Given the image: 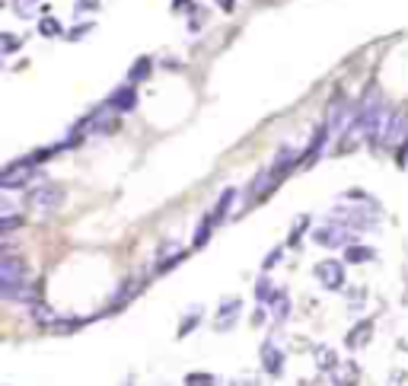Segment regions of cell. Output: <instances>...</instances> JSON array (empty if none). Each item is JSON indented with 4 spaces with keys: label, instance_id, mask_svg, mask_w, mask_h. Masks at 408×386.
<instances>
[{
    "label": "cell",
    "instance_id": "obj_23",
    "mask_svg": "<svg viewBox=\"0 0 408 386\" xmlns=\"http://www.w3.org/2000/svg\"><path fill=\"white\" fill-rule=\"evenodd\" d=\"M32 7H38V0H16V13L19 16H26Z\"/></svg>",
    "mask_w": 408,
    "mask_h": 386
},
{
    "label": "cell",
    "instance_id": "obj_13",
    "mask_svg": "<svg viewBox=\"0 0 408 386\" xmlns=\"http://www.w3.org/2000/svg\"><path fill=\"white\" fill-rule=\"evenodd\" d=\"M316 364H319V371L332 373L335 367H338V357H335L332 348H316Z\"/></svg>",
    "mask_w": 408,
    "mask_h": 386
},
{
    "label": "cell",
    "instance_id": "obj_16",
    "mask_svg": "<svg viewBox=\"0 0 408 386\" xmlns=\"http://www.w3.org/2000/svg\"><path fill=\"white\" fill-rule=\"evenodd\" d=\"M185 386H217V377L204 373V371H191V373H185Z\"/></svg>",
    "mask_w": 408,
    "mask_h": 386
},
{
    "label": "cell",
    "instance_id": "obj_25",
    "mask_svg": "<svg viewBox=\"0 0 408 386\" xmlns=\"http://www.w3.org/2000/svg\"><path fill=\"white\" fill-rule=\"evenodd\" d=\"M86 32H90V26H80V29H74V32H70V38H74V42H77V38H84Z\"/></svg>",
    "mask_w": 408,
    "mask_h": 386
},
{
    "label": "cell",
    "instance_id": "obj_15",
    "mask_svg": "<svg viewBox=\"0 0 408 386\" xmlns=\"http://www.w3.org/2000/svg\"><path fill=\"white\" fill-rule=\"evenodd\" d=\"M233 198H236V192H233V189H227V192H223V195H220L217 208H214V214H211V217H214V224H220V220L227 217V208L233 205Z\"/></svg>",
    "mask_w": 408,
    "mask_h": 386
},
{
    "label": "cell",
    "instance_id": "obj_7",
    "mask_svg": "<svg viewBox=\"0 0 408 386\" xmlns=\"http://www.w3.org/2000/svg\"><path fill=\"white\" fill-rule=\"evenodd\" d=\"M335 220L338 224H345V227H351V230H363V227H373L377 224V214L373 211H367L363 214V208H335Z\"/></svg>",
    "mask_w": 408,
    "mask_h": 386
},
{
    "label": "cell",
    "instance_id": "obj_24",
    "mask_svg": "<svg viewBox=\"0 0 408 386\" xmlns=\"http://www.w3.org/2000/svg\"><path fill=\"white\" fill-rule=\"evenodd\" d=\"M268 288H272V284H268V281H265V278L258 281V297H274V294H272V291H268Z\"/></svg>",
    "mask_w": 408,
    "mask_h": 386
},
{
    "label": "cell",
    "instance_id": "obj_4",
    "mask_svg": "<svg viewBox=\"0 0 408 386\" xmlns=\"http://www.w3.org/2000/svg\"><path fill=\"white\" fill-rule=\"evenodd\" d=\"M32 163L29 157L26 160H16V163H10L3 173H0V189L3 192H13V189H26V182L32 179Z\"/></svg>",
    "mask_w": 408,
    "mask_h": 386
},
{
    "label": "cell",
    "instance_id": "obj_8",
    "mask_svg": "<svg viewBox=\"0 0 408 386\" xmlns=\"http://www.w3.org/2000/svg\"><path fill=\"white\" fill-rule=\"evenodd\" d=\"M240 310H242V303L236 300H223L220 303V313H217V319H214V329L217 332H227V329H233L236 326V319H240Z\"/></svg>",
    "mask_w": 408,
    "mask_h": 386
},
{
    "label": "cell",
    "instance_id": "obj_18",
    "mask_svg": "<svg viewBox=\"0 0 408 386\" xmlns=\"http://www.w3.org/2000/svg\"><path fill=\"white\" fill-rule=\"evenodd\" d=\"M137 291H141V284H137V281H125V284H121V291L115 294L112 307H121V303H125V300H131V297H134Z\"/></svg>",
    "mask_w": 408,
    "mask_h": 386
},
{
    "label": "cell",
    "instance_id": "obj_1",
    "mask_svg": "<svg viewBox=\"0 0 408 386\" xmlns=\"http://www.w3.org/2000/svg\"><path fill=\"white\" fill-rule=\"evenodd\" d=\"M357 115H361V128H363V134H367V141L383 144L386 128H389V118H393L389 106H386V99L377 96V93H370V96L361 102V112Z\"/></svg>",
    "mask_w": 408,
    "mask_h": 386
},
{
    "label": "cell",
    "instance_id": "obj_29",
    "mask_svg": "<svg viewBox=\"0 0 408 386\" xmlns=\"http://www.w3.org/2000/svg\"><path fill=\"white\" fill-rule=\"evenodd\" d=\"M233 386H258L256 380H240V383H233Z\"/></svg>",
    "mask_w": 408,
    "mask_h": 386
},
{
    "label": "cell",
    "instance_id": "obj_2",
    "mask_svg": "<svg viewBox=\"0 0 408 386\" xmlns=\"http://www.w3.org/2000/svg\"><path fill=\"white\" fill-rule=\"evenodd\" d=\"M64 189L61 185H36V189L29 192V205H32V211H38V214H54V211H61V205H64Z\"/></svg>",
    "mask_w": 408,
    "mask_h": 386
},
{
    "label": "cell",
    "instance_id": "obj_9",
    "mask_svg": "<svg viewBox=\"0 0 408 386\" xmlns=\"http://www.w3.org/2000/svg\"><path fill=\"white\" fill-rule=\"evenodd\" d=\"M262 364H265V371L272 373V377H281V373H284V355H281L278 345L265 341L262 345Z\"/></svg>",
    "mask_w": 408,
    "mask_h": 386
},
{
    "label": "cell",
    "instance_id": "obj_12",
    "mask_svg": "<svg viewBox=\"0 0 408 386\" xmlns=\"http://www.w3.org/2000/svg\"><path fill=\"white\" fill-rule=\"evenodd\" d=\"M332 380L338 386H354L357 383V364H348V361L338 364V367L332 371Z\"/></svg>",
    "mask_w": 408,
    "mask_h": 386
},
{
    "label": "cell",
    "instance_id": "obj_5",
    "mask_svg": "<svg viewBox=\"0 0 408 386\" xmlns=\"http://www.w3.org/2000/svg\"><path fill=\"white\" fill-rule=\"evenodd\" d=\"M313 240L319 242V246H325V249H341V246H351V227H345V224H325V227H319L316 233H313Z\"/></svg>",
    "mask_w": 408,
    "mask_h": 386
},
{
    "label": "cell",
    "instance_id": "obj_17",
    "mask_svg": "<svg viewBox=\"0 0 408 386\" xmlns=\"http://www.w3.org/2000/svg\"><path fill=\"white\" fill-rule=\"evenodd\" d=\"M373 256H377V252H373L370 246H348V262H354V265H361V262H370Z\"/></svg>",
    "mask_w": 408,
    "mask_h": 386
},
{
    "label": "cell",
    "instance_id": "obj_20",
    "mask_svg": "<svg viewBox=\"0 0 408 386\" xmlns=\"http://www.w3.org/2000/svg\"><path fill=\"white\" fill-rule=\"evenodd\" d=\"M211 227H214V217H207V220H201V224H198V230H195V246H204V242L211 240Z\"/></svg>",
    "mask_w": 408,
    "mask_h": 386
},
{
    "label": "cell",
    "instance_id": "obj_30",
    "mask_svg": "<svg viewBox=\"0 0 408 386\" xmlns=\"http://www.w3.org/2000/svg\"><path fill=\"white\" fill-rule=\"evenodd\" d=\"M125 386H131V383H125Z\"/></svg>",
    "mask_w": 408,
    "mask_h": 386
},
{
    "label": "cell",
    "instance_id": "obj_11",
    "mask_svg": "<svg viewBox=\"0 0 408 386\" xmlns=\"http://www.w3.org/2000/svg\"><path fill=\"white\" fill-rule=\"evenodd\" d=\"M370 335H373V323L370 319H361V323L348 332V339L345 341H348V348H363V345L370 341Z\"/></svg>",
    "mask_w": 408,
    "mask_h": 386
},
{
    "label": "cell",
    "instance_id": "obj_10",
    "mask_svg": "<svg viewBox=\"0 0 408 386\" xmlns=\"http://www.w3.org/2000/svg\"><path fill=\"white\" fill-rule=\"evenodd\" d=\"M109 106L115 109V112H131V109L137 106V93H134V86L131 84H125V86H118V90L109 96Z\"/></svg>",
    "mask_w": 408,
    "mask_h": 386
},
{
    "label": "cell",
    "instance_id": "obj_3",
    "mask_svg": "<svg viewBox=\"0 0 408 386\" xmlns=\"http://www.w3.org/2000/svg\"><path fill=\"white\" fill-rule=\"evenodd\" d=\"M383 147L399 150V157H405V150H408V112H393L389 128H386V137H383Z\"/></svg>",
    "mask_w": 408,
    "mask_h": 386
},
{
    "label": "cell",
    "instance_id": "obj_22",
    "mask_svg": "<svg viewBox=\"0 0 408 386\" xmlns=\"http://www.w3.org/2000/svg\"><path fill=\"white\" fill-rule=\"evenodd\" d=\"M147 70H150V61H137V68H134V74H131V80H128V84H134V80H141V77H144L147 74Z\"/></svg>",
    "mask_w": 408,
    "mask_h": 386
},
{
    "label": "cell",
    "instance_id": "obj_27",
    "mask_svg": "<svg viewBox=\"0 0 408 386\" xmlns=\"http://www.w3.org/2000/svg\"><path fill=\"white\" fill-rule=\"evenodd\" d=\"M252 323H256V326H258V323H265V310H256V313H252Z\"/></svg>",
    "mask_w": 408,
    "mask_h": 386
},
{
    "label": "cell",
    "instance_id": "obj_14",
    "mask_svg": "<svg viewBox=\"0 0 408 386\" xmlns=\"http://www.w3.org/2000/svg\"><path fill=\"white\" fill-rule=\"evenodd\" d=\"M274 319H278V323H284V319H288V313H290V297L284 294V291H274Z\"/></svg>",
    "mask_w": 408,
    "mask_h": 386
},
{
    "label": "cell",
    "instance_id": "obj_19",
    "mask_svg": "<svg viewBox=\"0 0 408 386\" xmlns=\"http://www.w3.org/2000/svg\"><path fill=\"white\" fill-rule=\"evenodd\" d=\"M38 32H42L45 38H54V36H61V23L54 20V16H45V20L38 23Z\"/></svg>",
    "mask_w": 408,
    "mask_h": 386
},
{
    "label": "cell",
    "instance_id": "obj_28",
    "mask_svg": "<svg viewBox=\"0 0 408 386\" xmlns=\"http://www.w3.org/2000/svg\"><path fill=\"white\" fill-rule=\"evenodd\" d=\"M93 3H96V0H80V3H77V10H93Z\"/></svg>",
    "mask_w": 408,
    "mask_h": 386
},
{
    "label": "cell",
    "instance_id": "obj_26",
    "mask_svg": "<svg viewBox=\"0 0 408 386\" xmlns=\"http://www.w3.org/2000/svg\"><path fill=\"white\" fill-rule=\"evenodd\" d=\"M217 3H220V10H227V13L236 7V0H217Z\"/></svg>",
    "mask_w": 408,
    "mask_h": 386
},
{
    "label": "cell",
    "instance_id": "obj_6",
    "mask_svg": "<svg viewBox=\"0 0 408 386\" xmlns=\"http://www.w3.org/2000/svg\"><path fill=\"white\" fill-rule=\"evenodd\" d=\"M316 281L329 291H341L345 288V262H335V258H325L316 265Z\"/></svg>",
    "mask_w": 408,
    "mask_h": 386
},
{
    "label": "cell",
    "instance_id": "obj_21",
    "mask_svg": "<svg viewBox=\"0 0 408 386\" xmlns=\"http://www.w3.org/2000/svg\"><path fill=\"white\" fill-rule=\"evenodd\" d=\"M16 48H19V38L10 36V32H3V54H13Z\"/></svg>",
    "mask_w": 408,
    "mask_h": 386
}]
</instances>
